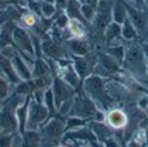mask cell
I'll return each mask as SVG.
<instances>
[{"label":"cell","mask_w":148,"mask_h":147,"mask_svg":"<svg viewBox=\"0 0 148 147\" xmlns=\"http://www.w3.org/2000/svg\"><path fill=\"white\" fill-rule=\"evenodd\" d=\"M83 91L87 96L95 102V104H103V108H109L113 106L112 99L105 90V81L99 74H90L84 78Z\"/></svg>","instance_id":"cell-1"},{"label":"cell","mask_w":148,"mask_h":147,"mask_svg":"<svg viewBox=\"0 0 148 147\" xmlns=\"http://www.w3.org/2000/svg\"><path fill=\"white\" fill-rule=\"evenodd\" d=\"M123 61H125V67L138 77H143L147 73V61L144 57V52L136 44L125 48Z\"/></svg>","instance_id":"cell-2"},{"label":"cell","mask_w":148,"mask_h":147,"mask_svg":"<svg viewBox=\"0 0 148 147\" xmlns=\"http://www.w3.org/2000/svg\"><path fill=\"white\" fill-rule=\"evenodd\" d=\"M13 42H14L16 48L18 49L21 55L25 57L26 61H30L31 65H34V57H35V48L33 44V38L27 33L25 27L17 26L13 31Z\"/></svg>","instance_id":"cell-3"},{"label":"cell","mask_w":148,"mask_h":147,"mask_svg":"<svg viewBox=\"0 0 148 147\" xmlns=\"http://www.w3.org/2000/svg\"><path fill=\"white\" fill-rule=\"evenodd\" d=\"M95 17L92 20V27L97 34H104L107 26L112 22V4L110 0H99L96 4Z\"/></svg>","instance_id":"cell-4"},{"label":"cell","mask_w":148,"mask_h":147,"mask_svg":"<svg viewBox=\"0 0 148 147\" xmlns=\"http://www.w3.org/2000/svg\"><path fill=\"white\" fill-rule=\"evenodd\" d=\"M49 115L48 108L44 103L36 102L33 96H30L29 100V109H27V122H26V129H36L44 124Z\"/></svg>","instance_id":"cell-5"},{"label":"cell","mask_w":148,"mask_h":147,"mask_svg":"<svg viewBox=\"0 0 148 147\" xmlns=\"http://www.w3.org/2000/svg\"><path fill=\"white\" fill-rule=\"evenodd\" d=\"M96 112V104L90 96L87 95H77L73 96V103L69 113L72 116L82 117V119H90Z\"/></svg>","instance_id":"cell-6"},{"label":"cell","mask_w":148,"mask_h":147,"mask_svg":"<svg viewBox=\"0 0 148 147\" xmlns=\"http://www.w3.org/2000/svg\"><path fill=\"white\" fill-rule=\"evenodd\" d=\"M126 10H127V17L130 18L133 25L135 26L138 35L147 36L148 35V8H146V9H138V8L126 3Z\"/></svg>","instance_id":"cell-7"},{"label":"cell","mask_w":148,"mask_h":147,"mask_svg":"<svg viewBox=\"0 0 148 147\" xmlns=\"http://www.w3.org/2000/svg\"><path fill=\"white\" fill-rule=\"evenodd\" d=\"M52 91H53V98H55V106H56V109H59V107L64 103L65 100L73 98L74 96V90L72 86L68 82H65L62 78L60 77H55L53 81H52Z\"/></svg>","instance_id":"cell-8"},{"label":"cell","mask_w":148,"mask_h":147,"mask_svg":"<svg viewBox=\"0 0 148 147\" xmlns=\"http://www.w3.org/2000/svg\"><path fill=\"white\" fill-rule=\"evenodd\" d=\"M0 130L7 133H14L18 130V121L16 116V108L3 103L0 109Z\"/></svg>","instance_id":"cell-9"},{"label":"cell","mask_w":148,"mask_h":147,"mask_svg":"<svg viewBox=\"0 0 148 147\" xmlns=\"http://www.w3.org/2000/svg\"><path fill=\"white\" fill-rule=\"evenodd\" d=\"M72 63L75 72L81 77V80H84L87 76H90L92 73L97 61H96V56L92 57L88 56V54H87L86 56H73Z\"/></svg>","instance_id":"cell-10"},{"label":"cell","mask_w":148,"mask_h":147,"mask_svg":"<svg viewBox=\"0 0 148 147\" xmlns=\"http://www.w3.org/2000/svg\"><path fill=\"white\" fill-rule=\"evenodd\" d=\"M40 49H42V54H44L48 59H53L56 61L66 57L65 48L60 46V43L55 42L53 39H44V41H42Z\"/></svg>","instance_id":"cell-11"},{"label":"cell","mask_w":148,"mask_h":147,"mask_svg":"<svg viewBox=\"0 0 148 147\" xmlns=\"http://www.w3.org/2000/svg\"><path fill=\"white\" fill-rule=\"evenodd\" d=\"M10 60H12L13 67H14L17 74L20 76L21 81H26V80H31V78H33L30 65L27 64V61L25 60V57L18 52V49L16 51V54L13 55V57Z\"/></svg>","instance_id":"cell-12"},{"label":"cell","mask_w":148,"mask_h":147,"mask_svg":"<svg viewBox=\"0 0 148 147\" xmlns=\"http://www.w3.org/2000/svg\"><path fill=\"white\" fill-rule=\"evenodd\" d=\"M65 132V125L61 120L51 119L46 125H42V133L49 139H57Z\"/></svg>","instance_id":"cell-13"},{"label":"cell","mask_w":148,"mask_h":147,"mask_svg":"<svg viewBox=\"0 0 148 147\" xmlns=\"http://www.w3.org/2000/svg\"><path fill=\"white\" fill-rule=\"evenodd\" d=\"M65 48L73 56H86L90 52V46L86 41L78 38H72L65 41Z\"/></svg>","instance_id":"cell-14"},{"label":"cell","mask_w":148,"mask_h":147,"mask_svg":"<svg viewBox=\"0 0 148 147\" xmlns=\"http://www.w3.org/2000/svg\"><path fill=\"white\" fill-rule=\"evenodd\" d=\"M96 61L100 67H103L108 73H117L121 72V64L107 51L105 52H97L96 54Z\"/></svg>","instance_id":"cell-15"},{"label":"cell","mask_w":148,"mask_h":147,"mask_svg":"<svg viewBox=\"0 0 148 147\" xmlns=\"http://www.w3.org/2000/svg\"><path fill=\"white\" fill-rule=\"evenodd\" d=\"M0 68H1V70H3L4 77L9 81V83L17 85V83L21 81L20 76L17 74L14 67H13L12 60H10L9 57H5L4 55H1V54H0Z\"/></svg>","instance_id":"cell-16"},{"label":"cell","mask_w":148,"mask_h":147,"mask_svg":"<svg viewBox=\"0 0 148 147\" xmlns=\"http://www.w3.org/2000/svg\"><path fill=\"white\" fill-rule=\"evenodd\" d=\"M60 74H57V77L62 78L65 82H68L73 89H77L81 85V77L78 76V73L75 72L73 67V63H70L66 67H59Z\"/></svg>","instance_id":"cell-17"},{"label":"cell","mask_w":148,"mask_h":147,"mask_svg":"<svg viewBox=\"0 0 148 147\" xmlns=\"http://www.w3.org/2000/svg\"><path fill=\"white\" fill-rule=\"evenodd\" d=\"M108 125L114 129H122L127 125V116L125 115V112L120 111V109H112L107 113L105 116Z\"/></svg>","instance_id":"cell-18"},{"label":"cell","mask_w":148,"mask_h":147,"mask_svg":"<svg viewBox=\"0 0 148 147\" xmlns=\"http://www.w3.org/2000/svg\"><path fill=\"white\" fill-rule=\"evenodd\" d=\"M17 27L13 21H7V22L3 23L1 30H0V49L4 48L7 46H14V42H13V31Z\"/></svg>","instance_id":"cell-19"},{"label":"cell","mask_w":148,"mask_h":147,"mask_svg":"<svg viewBox=\"0 0 148 147\" xmlns=\"http://www.w3.org/2000/svg\"><path fill=\"white\" fill-rule=\"evenodd\" d=\"M30 96L27 95L22 104L16 109V116H17V121H18V132L22 134L26 130V122H27V109H29V100Z\"/></svg>","instance_id":"cell-20"},{"label":"cell","mask_w":148,"mask_h":147,"mask_svg":"<svg viewBox=\"0 0 148 147\" xmlns=\"http://www.w3.org/2000/svg\"><path fill=\"white\" fill-rule=\"evenodd\" d=\"M81 7H82V3H79L78 0H68L66 7H65V13L68 14V17L70 20H78L83 23H87V21L82 16Z\"/></svg>","instance_id":"cell-21"},{"label":"cell","mask_w":148,"mask_h":147,"mask_svg":"<svg viewBox=\"0 0 148 147\" xmlns=\"http://www.w3.org/2000/svg\"><path fill=\"white\" fill-rule=\"evenodd\" d=\"M127 17L125 0H114L112 4V20L117 23H122Z\"/></svg>","instance_id":"cell-22"},{"label":"cell","mask_w":148,"mask_h":147,"mask_svg":"<svg viewBox=\"0 0 148 147\" xmlns=\"http://www.w3.org/2000/svg\"><path fill=\"white\" fill-rule=\"evenodd\" d=\"M66 29L72 38L83 39L87 34L86 23L81 22V21H78V20H69V23H68Z\"/></svg>","instance_id":"cell-23"},{"label":"cell","mask_w":148,"mask_h":147,"mask_svg":"<svg viewBox=\"0 0 148 147\" xmlns=\"http://www.w3.org/2000/svg\"><path fill=\"white\" fill-rule=\"evenodd\" d=\"M23 146H40L43 142V137L36 129H26L22 133Z\"/></svg>","instance_id":"cell-24"},{"label":"cell","mask_w":148,"mask_h":147,"mask_svg":"<svg viewBox=\"0 0 148 147\" xmlns=\"http://www.w3.org/2000/svg\"><path fill=\"white\" fill-rule=\"evenodd\" d=\"M49 64L43 60L42 57H36L35 61H34L33 69H31V74H33V78H39V77H44L49 73Z\"/></svg>","instance_id":"cell-25"},{"label":"cell","mask_w":148,"mask_h":147,"mask_svg":"<svg viewBox=\"0 0 148 147\" xmlns=\"http://www.w3.org/2000/svg\"><path fill=\"white\" fill-rule=\"evenodd\" d=\"M121 36L126 41H134L138 36L135 26L133 25V22L130 21L129 17H126V20L121 23Z\"/></svg>","instance_id":"cell-26"},{"label":"cell","mask_w":148,"mask_h":147,"mask_svg":"<svg viewBox=\"0 0 148 147\" xmlns=\"http://www.w3.org/2000/svg\"><path fill=\"white\" fill-rule=\"evenodd\" d=\"M14 86H16L14 93L20 94V95H23V96L31 95V94L36 90L34 78H31V80H26V81H20V82H18L17 85H14Z\"/></svg>","instance_id":"cell-27"},{"label":"cell","mask_w":148,"mask_h":147,"mask_svg":"<svg viewBox=\"0 0 148 147\" xmlns=\"http://www.w3.org/2000/svg\"><path fill=\"white\" fill-rule=\"evenodd\" d=\"M90 129L94 132L95 137L99 138V139H101L103 142H104L105 139H108V138H110L109 129L105 126V124H103V121H94V122H91V124H90Z\"/></svg>","instance_id":"cell-28"},{"label":"cell","mask_w":148,"mask_h":147,"mask_svg":"<svg viewBox=\"0 0 148 147\" xmlns=\"http://www.w3.org/2000/svg\"><path fill=\"white\" fill-rule=\"evenodd\" d=\"M120 36H121V25L112 21L104 31V39L107 41V43H110L112 41L118 39Z\"/></svg>","instance_id":"cell-29"},{"label":"cell","mask_w":148,"mask_h":147,"mask_svg":"<svg viewBox=\"0 0 148 147\" xmlns=\"http://www.w3.org/2000/svg\"><path fill=\"white\" fill-rule=\"evenodd\" d=\"M105 51L108 52L109 55H112L116 60H117L120 64L123 63V59H125V47L122 44L120 46H112V47H108Z\"/></svg>","instance_id":"cell-30"},{"label":"cell","mask_w":148,"mask_h":147,"mask_svg":"<svg viewBox=\"0 0 148 147\" xmlns=\"http://www.w3.org/2000/svg\"><path fill=\"white\" fill-rule=\"evenodd\" d=\"M87 124L86 119H82V117H77V116H72L66 120L65 122V130H73V129H78L82 128Z\"/></svg>","instance_id":"cell-31"},{"label":"cell","mask_w":148,"mask_h":147,"mask_svg":"<svg viewBox=\"0 0 148 147\" xmlns=\"http://www.w3.org/2000/svg\"><path fill=\"white\" fill-rule=\"evenodd\" d=\"M95 10H96L95 5L90 4V3H84L81 7L82 16H83V18L87 22H92V20H94V17H95Z\"/></svg>","instance_id":"cell-32"},{"label":"cell","mask_w":148,"mask_h":147,"mask_svg":"<svg viewBox=\"0 0 148 147\" xmlns=\"http://www.w3.org/2000/svg\"><path fill=\"white\" fill-rule=\"evenodd\" d=\"M44 104H46V107L48 108L49 112H53L56 111V106H55V98H53V91H52V87L49 86V87L46 89V91H44Z\"/></svg>","instance_id":"cell-33"},{"label":"cell","mask_w":148,"mask_h":147,"mask_svg":"<svg viewBox=\"0 0 148 147\" xmlns=\"http://www.w3.org/2000/svg\"><path fill=\"white\" fill-rule=\"evenodd\" d=\"M56 5L52 3H47V1H42L40 3V10H42V16L44 18H51L52 16L56 13Z\"/></svg>","instance_id":"cell-34"},{"label":"cell","mask_w":148,"mask_h":147,"mask_svg":"<svg viewBox=\"0 0 148 147\" xmlns=\"http://www.w3.org/2000/svg\"><path fill=\"white\" fill-rule=\"evenodd\" d=\"M9 96V81L0 76V100H5Z\"/></svg>","instance_id":"cell-35"},{"label":"cell","mask_w":148,"mask_h":147,"mask_svg":"<svg viewBox=\"0 0 148 147\" xmlns=\"http://www.w3.org/2000/svg\"><path fill=\"white\" fill-rule=\"evenodd\" d=\"M22 22L25 23L26 26H34L36 23V17H35V13H33L31 10H27L22 14Z\"/></svg>","instance_id":"cell-36"},{"label":"cell","mask_w":148,"mask_h":147,"mask_svg":"<svg viewBox=\"0 0 148 147\" xmlns=\"http://www.w3.org/2000/svg\"><path fill=\"white\" fill-rule=\"evenodd\" d=\"M69 20L70 18L68 17L66 13H61V14L57 17V20L55 21V26L59 29H61V30H65L68 26V23H69Z\"/></svg>","instance_id":"cell-37"},{"label":"cell","mask_w":148,"mask_h":147,"mask_svg":"<svg viewBox=\"0 0 148 147\" xmlns=\"http://www.w3.org/2000/svg\"><path fill=\"white\" fill-rule=\"evenodd\" d=\"M12 137H13L12 133H7L1 130V133H0V146L3 147L12 146Z\"/></svg>","instance_id":"cell-38"},{"label":"cell","mask_w":148,"mask_h":147,"mask_svg":"<svg viewBox=\"0 0 148 147\" xmlns=\"http://www.w3.org/2000/svg\"><path fill=\"white\" fill-rule=\"evenodd\" d=\"M125 1L127 3V4L133 5V7L138 8V9H146V8H148V5L143 0H125Z\"/></svg>","instance_id":"cell-39"},{"label":"cell","mask_w":148,"mask_h":147,"mask_svg":"<svg viewBox=\"0 0 148 147\" xmlns=\"http://www.w3.org/2000/svg\"><path fill=\"white\" fill-rule=\"evenodd\" d=\"M66 3H68V0H56V1H55V5H56L57 9H62V8L65 9Z\"/></svg>","instance_id":"cell-40"},{"label":"cell","mask_w":148,"mask_h":147,"mask_svg":"<svg viewBox=\"0 0 148 147\" xmlns=\"http://www.w3.org/2000/svg\"><path fill=\"white\" fill-rule=\"evenodd\" d=\"M139 107H140V108H143V109L148 107V98H147V96H143V98L139 100Z\"/></svg>","instance_id":"cell-41"},{"label":"cell","mask_w":148,"mask_h":147,"mask_svg":"<svg viewBox=\"0 0 148 147\" xmlns=\"http://www.w3.org/2000/svg\"><path fill=\"white\" fill-rule=\"evenodd\" d=\"M43 1H47V3H52V4H55V1H56V0H43Z\"/></svg>","instance_id":"cell-42"},{"label":"cell","mask_w":148,"mask_h":147,"mask_svg":"<svg viewBox=\"0 0 148 147\" xmlns=\"http://www.w3.org/2000/svg\"><path fill=\"white\" fill-rule=\"evenodd\" d=\"M78 1H79V3H82V4H84V3H86L87 0H78Z\"/></svg>","instance_id":"cell-43"},{"label":"cell","mask_w":148,"mask_h":147,"mask_svg":"<svg viewBox=\"0 0 148 147\" xmlns=\"http://www.w3.org/2000/svg\"><path fill=\"white\" fill-rule=\"evenodd\" d=\"M143 1H144V3H146V4H147V5H148V0H143Z\"/></svg>","instance_id":"cell-44"},{"label":"cell","mask_w":148,"mask_h":147,"mask_svg":"<svg viewBox=\"0 0 148 147\" xmlns=\"http://www.w3.org/2000/svg\"><path fill=\"white\" fill-rule=\"evenodd\" d=\"M147 74H148V61H147Z\"/></svg>","instance_id":"cell-45"},{"label":"cell","mask_w":148,"mask_h":147,"mask_svg":"<svg viewBox=\"0 0 148 147\" xmlns=\"http://www.w3.org/2000/svg\"><path fill=\"white\" fill-rule=\"evenodd\" d=\"M35 1H43V0H35Z\"/></svg>","instance_id":"cell-46"},{"label":"cell","mask_w":148,"mask_h":147,"mask_svg":"<svg viewBox=\"0 0 148 147\" xmlns=\"http://www.w3.org/2000/svg\"><path fill=\"white\" fill-rule=\"evenodd\" d=\"M0 30H1V26H0Z\"/></svg>","instance_id":"cell-47"},{"label":"cell","mask_w":148,"mask_h":147,"mask_svg":"<svg viewBox=\"0 0 148 147\" xmlns=\"http://www.w3.org/2000/svg\"><path fill=\"white\" fill-rule=\"evenodd\" d=\"M0 103H1V100H0Z\"/></svg>","instance_id":"cell-48"}]
</instances>
